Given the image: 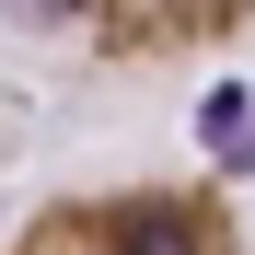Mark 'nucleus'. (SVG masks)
Wrapping results in <instances>:
<instances>
[{
    "label": "nucleus",
    "instance_id": "1",
    "mask_svg": "<svg viewBox=\"0 0 255 255\" xmlns=\"http://www.w3.org/2000/svg\"><path fill=\"white\" fill-rule=\"evenodd\" d=\"M0 255H244V221L209 174H139V186L35 197Z\"/></svg>",
    "mask_w": 255,
    "mask_h": 255
},
{
    "label": "nucleus",
    "instance_id": "2",
    "mask_svg": "<svg viewBox=\"0 0 255 255\" xmlns=\"http://www.w3.org/2000/svg\"><path fill=\"white\" fill-rule=\"evenodd\" d=\"M232 35H255V0H209V12L151 0V12H105L93 47L105 58H209V47H232Z\"/></svg>",
    "mask_w": 255,
    "mask_h": 255
},
{
    "label": "nucleus",
    "instance_id": "3",
    "mask_svg": "<svg viewBox=\"0 0 255 255\" xmlns=\"http://www.w3.org/2000/svg\"><path fill=\"white\" fill-rule=\"evenodd\" d=\"M209 151L232 174H255V93H209Z\"/></svg>",
    "mask_w": 255,
    "mask_h": 255
}]
</instances>
